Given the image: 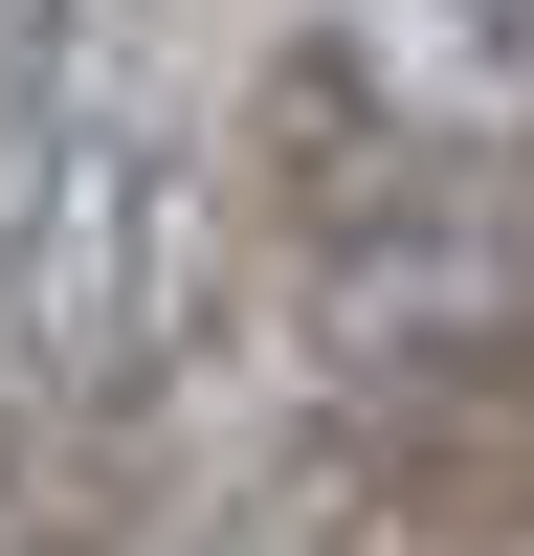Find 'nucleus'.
Wrapping results in <instances>:
<instances>
[{
	"mask_svg": "<svg viewBox=\"0 0 534 556\" xmlns=\"http://www.w3.org/2000/svg\"><path fill=\"white\" fill-rule=\"evenodd\" d=\"M201 334H223V156L178 134L156 45H134V67H89L67 112L0 156V356H23V401L112 424V401H156Z\"/></svg>",
	"mask_w": 534,
	"mask_h": 556,
	"instance_id": "f257e3e1",
	"label": "nucleus"
},
{
	"mask_svg": "<svg viewBox=\"0 0 534 556\" xmlns=\"http://www.w3.org/2000/svg\"><path fill=\"white\" fill-rule=\"evenodd\" d=\"M290 334L379 424H490L534 379V134H400L290 223Z\"/></svg>",
	"mask_w": 534,
	"mask_h": 556,
	"instance_id": "f03ea898",
	"label": "nucleus"
},
{
	"mask_svg": "<svg viewBox=\"0 0 534 556\" xmlns=\"http://www.w3.org/2000/svg\"><path fill=\"white\" fill-rule=\"evenodd\" d=\"M400 134H423V112H400V89L356 67V23H312V45H267V89H245V178H267L290 223H312V201H356V178H379Z\"/></svg>",
	"mask_w": 534,
	"mask_h": 556,
	"instance_id": "7ed1b4c3",
	"label": "nucleus"
},
{
	"mask_svg": "<svg viewBox=\"0 0 534 556\" xmlns=\"http://www.w3.org/2000/svg\"><path fill=\"white\" fill-rule=\"evenodd\" d=\"M356 67L423 134H534V0H356Z\"/></svg>",
	"mask_w": 534,
	"mask_h": 556,
	"instance_id": "20e7f679",
	"label": "nucleus"
},
{
	"mask_svg": "<svg viewBox=\"0 0 534 556\" xmlns=\"http://www.w3.org/2000/svg\"><path fill=\"white\" fill-rule=\"evenodd\" d=\"M89 67H134V0H0V156H23Z\"/></svg>",
	"mask_w": 534,
	"mask_h": 556,
	"instance_id": "39448f33",
	"label": "nucleus"
},
{
	"mask_svg": "<svg viewBox=\"0 0 534 556\" xmlns=\"http://www.w3.org/2000/svg\"><path fill=\"white\" fill-rule=\"evenodd\" d=\"M490 556H534V534H490Z\"/></svg>",
	"mask_w": 534,
	"mask_h": 556,
	"instance_id": "423d86ee",
	"label": "nucleus"
}]
</instances>
